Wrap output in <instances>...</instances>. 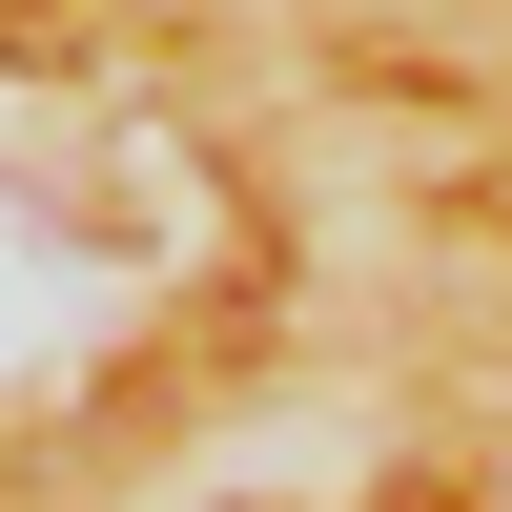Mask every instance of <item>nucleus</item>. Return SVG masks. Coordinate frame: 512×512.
<instances>
[]
</instances>
